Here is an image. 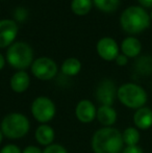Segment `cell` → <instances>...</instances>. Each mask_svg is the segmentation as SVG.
<instances>
[{
  "mask_svg": "<svg viewBox=\"0 0 152 153\" xmlns=\"http://www.w3.org/2000/svg\"><path fill=\"white\" fill-rule=\"evenodd\" d=\"M150 18H151V20H152V10H151V14H150Z\"/></svg>",
  "mask_w": 152,
  "mask_h": 153,
  "instance_id": "30",
  "label": "cell"
},
{
  "mask_svg": "<svg viewBox=\"0 0 152 153\" xmlns=\"http://www.w3.org/2000/svg\"><path fill=\"white\" fill-rule=\"evenodd\" d=\"M132 119L134 127H136L139 130H147L152 127V109L148 106L136 109Z\"/></svg>",
  "mask_w": 152,
  "mask_h": 153,
  "instance_id": "13",
  "label": "cell"
},
{
  "mask_svg": "<svg viewBox=\"0 0 152 153\" xmlns=\"http://www.w3.org/2000/svg\"><path fill=\"white\" fill-rule=\"evenodd\" d=\"M97 53L102 59L108 62L115 61L119 55V46L113 38L104 36L97 43Z\"/></svg>",
  "mask_w": 152,
  "mask_h": 153,
  "instance_id": "10",
  "label": "cell"
},
{
  "mask_svg": "<svg viewBox=\"0 0 152 153\" xmlns=\"http://www.w3.org/2000/svg\"><path fill=\"white\" fill-rule=\"evenodd\" d=\"M30 113L40 124H48L56 115V105L49 97L39 96L31 103Z\"/></svg>",
  "mask_w": 152,
  "mask_h": 153,
  "instance_id": "6",
  "label": "cell"
},
{
  "mask_svg": "<svg viewBox=\"0 0 152 153\" xmlns=\"http://www.w3.org/2000/svg\"><path fill=\"white\" fill-rule=\"evenodd\" d=\"M117 99L128 108L139 109L145 106L148 95L143 87L133 82H127L118 88Z\"/></svg>",
  "mask_w": 152,
  "mask_h": 153,
  "instance_id": "4",
  "label": "cell"
},
{
  "mask_svg": "<svg viewBox=\"0 0 152 153\" xmlns=\"http://www.w3.org/2000/svg\"><path fill=\"white\" fill-rule=\"evenodd\" d=\"M121 50L127 57H136L142 50V44L136 38L128 36L124 39L121 44Z\"/></svg>",
  "mask_w": 152,
  "mask_h": 153,
  "instance_id": "16",
  "label": "cell"
},
{
  "mask_svg": "<svg viewBox=\"0 0 152 153\" xmlns=\"http://www.w3.org/2000/svg\"><path fill=\"white\" fill-rule=\"evenodd\" d=\"M30 68L33 76L44 81L53 79L57 75V71H59L56 62L52 59L46 56L35 59Z\"/></svg>",
  "mask_w": 152,
  "mask_h": 153,
  "instance_id": "7",
  "label": "cell"
},
{
  "mask_svg": "<svg viewBox=\"0 0 152 153\" xmlns=\"http://www.w3.org/2000/svg\"><path fill=\"white\" fill-rule=\"evenodd\" d=\"M22 153H43V149L37 145H28L22 149Z\"/></svg>",
  "mask_w": 152,
  "mask_h": 153,
  "instance_id": "24",
  "label": "cell"
},
{
  "mask_svg": "<svg viewBox=\"0 0 152 153\" xmlns=\"http://www.w3.org/2000/svg\"><path fill=\"white\" fill-rule=\"evenodd\" d=\"M138 1L142 5V7H146V8L152 7V0H138Z\"/></svg>",
  "mask_w": 152,
  "mask_h": 153,
  "instance_id": "27",
  "label": "cell"
},
{
  "mask_svg": "<svg viewBox=\"0 0 152 153\" xmlns=\"http://www.w3.org/2000/svg\"><path fill=\"white\" fill-rule=\"evenodd\" d=\"M122 153H144L143 149L139 146H126Z\"/></svg>",
  "mask_w": 152,
  "mask_h": 153,
  "instance_id": "25",
  "label": "cell"
},
{
  "mask_svg": "<svg viewBox=\"0 0 152 153\" xmlns=\"http://www.w3.org/2000/svg\"><path fill=\"white\" fill-rule=\"evenodd\" d=\"M115 61H116V62H117L118 66L123 67V66H126V65H127V62H128V57L126 56V55H124L123 53H122V54H119V55H118L117 59H116Z\"/></svg>",
  "mask_w": 152,
  "mask_h": 153,
  "instance_id": "26",
  "label": "cell"
},
{
  "mask_svg": "<svg viewBox=\"0 0 152 153\" xmlns=\"http://www.w3.org/2000/svg\"><path fill=\"white\" fill-rule=\"evenodd\" d=\"M118 114L114 106L110 105H100L97 107V116L96 120L103 127H113L117 122Z\"/></svg>",
  "mask_w": 152,
  "mask_h": 153,
  "instance_id": "14",
  "label": "cell"
},
{
  "mask_svg": "<svg viewBox=\"0 0 152 153\" xmlns=\"http://www.w3.org/2000/svg\"><path fill=\"white\" fill-rule=\"evenodd\" d=\"M35 139L39 145L45 148L54 143L55 130L49 124H40L36 128Z\"/></svg>",
  "mask_w": 152,
  "mask_h": 153,
  "instance_id": "12",
  "label": "cell"
},
{
  "mask_svg": "<svg viewBox=\"0 0 152 153\" xmlns=\"http://www.w3.org/2000/svg\"><path fill=\"white\" fill-rule=\"evenodd\" d=\"M8 65L18 71H24L31 67L33 62V50L31 46L24 42H16L8 47L6 51Z\"/></svg>",
  "mask_w": 152,
  "mask_h": 153,
  "instance_id": "5",
  "label": "cell"
},
{
  "mask_svg": "<svg viewBox=\"0 0 152 153\" xmlns=\"http://www.w3.org/2000/svg\"><path fill=\"white\" fill-rule=\"evenodd\" d=\"M150 15L142 6H129L122 13L120 24L123 30L130 34L144 31L150 26Z\"/></svg>",
  "mask_w": 152,
  "mask_h": 153,
  "instance_id": "2",
  "label": "cell"
},
{
  "mask_svg": "<svg viewBox=\"0 0 152 153\" xmlns=\"http://www.w3.org/2000/svg\"><path fill=\"white\" fill-rule=\"evenodd\" d=\"M75 117L82 124H90L96 120L97 107L89 99H82L78 101L75 106Z\"/></svg>",
  "mask_w": 152,
  "mask_h": 153,
  "instance_id": "9",
  "label": "cell"
},
{
  "mask_svg": "<svg viewBox=\"0 0 152 153\" xmlns=\"http://www.w3.org/2000/svg\"><path fill=\"white\" fill-rule=\"evenodd\" d=\"M124 145L126 146H138L141 139L140 131L136 127H127L122 132Z\"/></svg>",
  "mask_w": 152,
  "mask_h": 153,
  "instance_id": "18",
  "label": "cell"
},
{
  "mask_svg": "<svg viewBox=\"0 0 152 153\" xmlns=\"http://www.w3.org/2000/svg\"><path fill=\"white\" fill-rule=\"evenodd\" d=\"M5 61L6 59H4V56L0 53V71H1L2 69L4 68V66H5Z\"/></svg>",
  "mask_w": 152,
  "mask_h": 153,
  "instance_id": "28",
  "label": "cell"
},
{
  "mask_svg": "<svg viewBox=\"0 0 152 153\" xmlns=\"http://www.w3.org/2000/svg\"><path fill=\"white\" fill-rule=\"evenodd\" d=\"M0 129L6 139L20 140L28 134L30 121L24 114L14 111L4 116L0 123Z\"/></svg>",
  "mask_w": 152,
  "mask_h": 153,
  "instance_id": "3",
  "label": "cell"
},
{
  "mask_svg": "<svg viewBox=\"0 0 152 153\" xmlns=\"http://www.w3.org/2000/svg\"><path fill=\"white\" fill-rule=\"evenodd\" d=\"M62 73L66 76H76L81 70V62L75 57H69L62 64Z\"/></svg>",
  "mask_w": 152,
  "mask_h": 153,
  "instance_id": "17",
  "label": "cell"
},
{
  "mask_svg": "<svg viewBox=\"0 0 152 153\" xmlns=\"http://www.w3.org/2000/svg\"><path fill=\"white\" fill-rule=\"evenodd\" d=\"M3 139H4V135H3V133H2L1 129H0V145H1L2 141H3Z\"/></svg>",
  "mask_w": 152,
  "mask_h": 153,
  "instance_id": "29",
  "label": "cell"
},
{
  "mask_svg": "<svg viewBox=\"0 0 152 153\" xmlns=\"http://www.w3.org/2000/svg\"><path fill=\"white\" fill-rule=\"evenodd\" d=\"M118 89L116 88L115 82L112 79H102L98 83L95 91L96 100L100 103V105H110L113 106L115 100L117 99Z\"/></svg>",
  "mask_w": 152,
  "mask_h": 153,
  "instance_id": "8",
  "label": "cell"
},
{
  "mask_svg": "<svg viewBox=\"0 0 152 153\" xmlns=\"http://www.w3.org/2000/svg\"><path fill=\"white\" fill-rule=\"evenodd\" d=\"M19 27L16 21L10 19L0 20V48L10 47L18 34Z\"/></svg>",
  "mask_w": 152,
  "mask_h": 153,
  "instance_id": "11",
  "label": "cell"
},
{
  "mask_svg": "<svg viewBox=\"0 0 152 153\" xmlns=\"http://www.w3.org/2000/svg\"><path fill=\"white\" fill-rule=\"evenodd\" d=\"M93 3L102 12L113 13L119 7L120 0H93Z\"/></svg>",
  "mask_w": 152,
  "mask_h": 153,
  "instance_id": "20",
  "label": "cell"
},
{
  "mask_svg": "<svg viewBox=\"0 0 152 153\" xmlns=\"http://www.w3.org/2000/svg\"><path fill=\"white\" fill-rule=\"evenodd\" d=\"M0 153H22V149L16 144H6L0 149Z\"/></svg>",
  "mask_w": 152,
  "mask_h": 153,
  "instance_id": "23",
  "label": "cell"
},
{
  "mask_svg": "<svg viewBox=\"0 0 152 153\" xmlns=\"http://www.w3.org/2000/svg\"><path fill=\"white\" fill-rule=\"evenodd\" d=\"M92 4V0H72L71 10L77 16H85L91 10Z\"/></svg>",
  "mask_w": 152,
  "mask_h": 153,
  "instance_id": "19",
  "label": "cell"
},
{
  "mask_svg": "<svg viewBox=\"0 0 152 153\" xmlns=\"http://www.w3.org/2000/svg\"><path fill=\"white\" fill-rule=\"evenodd\" d=\"M91 147L94 153H122V132L115 127H101L92 135Z\"/></svg>",
  "mask_w": 152,
  "mask_h": 153,
  "instance_id": "1",
  "label": "cell"
},
{
  "mask_svg": "<svg viewBox=\"0 0 152 153\" xmlns=\"http://www.w3.org/2000/svg\"><path fill=\"white\" fill-rule=\"evenodd\" d=\"M139 72L142 74H151L152 73V59L151 57H143L136 62Z\"/></svg>",
  "mask_w": 152,
  "mask_h": 153,
  "instance_id": "21",
  "label": "cell"
},
{
  "mask_svg": "<svg viewBox=\"0 0 152 153\" xmlns=\"http://www.w3.org/2000/svg\"><path fill=\"white\" fill-rule=\"evenodd\" d=\"M10 89L17 94L26 92L30 85V77L25 71H17L10 80Z\"/></svg>",
  "mask_w": 152,
  "mask_h": 153,
  "instance_id": "15",
  "label": "cell"
},
{
  "mask_svg": "<svg viewBox=\"0 0 152 153\" xmlns=\"http://www.w3.org/2000/svg\"><path fill=\"white\" fill-rule=\"evenodd\" d=\"M43 153H69L67 148L62 144L53 143L43 149Z\"/></svg>",
  "mask_w": 152,
  "mask_h": 153,
  "instance_id": "22",
  "label": "cell"
}]
</instances>
